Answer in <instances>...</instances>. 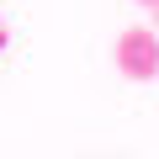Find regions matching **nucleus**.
<instances>
[{"instance_id": "f257e3e1", "label": "nucleus", "mask_w": 159, "mask_h": 159, "mask_svg": "<svg viewBox=\"0 0 159 159\" xmlns=\"http://www.w3.org/2000/svg\"><path fill=\"white\" fill-rule=\"evenodd\" d=\"M117 69L127 80H154L159 74V32L148 27H127L117 37Z\"/></svg>"}, {"instance_id": "20e7f679", "label": "nucleus", "mask_w": 159, "mask_h": 159, "mask_svg": "<svg viewBox=\"0 0 159 159\" xmlns=\"http://www.w3.org/2000/svg\"><path fill=\"white\" fill-rule=\"evenodd\" d=\"M138 6H159V0H138Z\"/></svg>"}, {"instance_id": "7ed1b4c3", "label": "nucleus", "mask_w": 159, "mask_h": 159, "mask_svg": "<svg viewBox=\"0 0 159 159\" xmlns=\"http://www.w3.org/2000/svg\"><path fill=\"white\" fill-rule=\"evenodd\" d=\"M154 32H159V6H154Z\"/></svg>"}, {"instance_id": "f03ea898", "label": "nucleus", "mask_w": 159, "mask_h": 159, "mask_svg": "<svg viewBox=\"0 0 159 159\" xmlns=\"http://www.w3.org/2000/svg\"><path fill=\"white\" fill-rule=\"evenodd\" d=\"M6 37H11V32H6V16H0V48H6Z\"/></svg>"}]
</instances>
